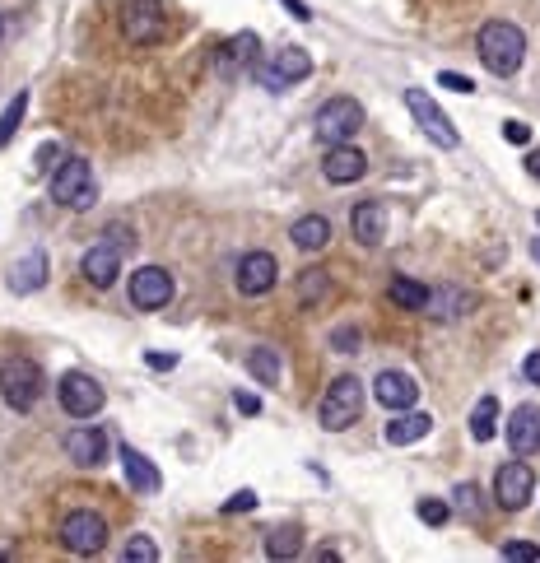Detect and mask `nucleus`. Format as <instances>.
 <instances>
[{
    "mask_svg": "<svg viewBox=\"0 0 540 563\" xmlns=\"http://www.w3.org/2000/svg\"><path fill=\"white\" fill-rule=\"evenodd\" d=\"M47 270H52L47 252H42V247H33V252H28L24 261L10 270V294H38L42 284H47Z\"/></svg>",
    "mask_w": 540,
    "mask_h": 563,
    "instance_id": "18",
    "label": "nucleus"
},
{
    "mask_svg": "<svg viewBox=\"0 0 540 563\" xmlns=\"http://www.w3.org/2000/svg\"><path fill=\"white\" fill-rule=\"evenodd\" d=\"M522 373H527L531 382L540 387V349H531V354H527V363H522Z\"/></svg>",
    "mask_w": 540,
    "mask_h": 563,
    "instance_id": "41",
    "label": "nucleus"
},
{
    "mask_svg": "<svg viewBox=\"0 0 540 563\" xmlns=\"http://www.w3.org/2000/svg\"><path fill=\"white\" fill-rule=\"evenodd\" d=\"M536 224H540V215H536Z\"/></svg>",
    "mask_w": 540,
    "mask_h": 563,
    "instance_id": "46",
    "label": "nucleus"
},
{
    "mask_svg": "<svg viewBox=\"0 0 540 563\" xmlns=\"http://www.w3.org/2000/svg\"><path fill=\"white\" fill-rule=\"evenodd\" d=\"M503 433H508L513 456H536L540 452V405H517Z\"/></svg>",
    "mask_w": 540,
    "mask_h": 563,
    "instance_id": "16",
    "label": "nucleus"
},
{
    "mask_svg": "<svg viewBox=\"0 0 540 563\" xmlns=\"http://www.w3.org/2000/svg\"><path fill=\"white\" fill-rule=\"evenodd\" d=\"M359 131H364V108H359L354 98H331V103H322L317 117H312V135H317L326 149L350 145Z\"/></svg>",
    "mask_w": 540,
    "mask_h": 563,
    "instance_id": "6",
    "label": "nucleus"
},
{
    "mask_svg": "<svg viewBox=\"0 0 540 563\" xmlns=\"http://www.w3.org/2000/svg\"><path fill=\"white\" fill-rule=\"evenodd\" d=\"M429 429H433V415H424V410H419V415H410V410H405V415H396L392 424H387V443H392V447H410V443H419Z\"/></svg>",
    "mask_w": 540,
    "mask_h": 563,
    "instance_id": "24",
    "label": "nucleus"
},
{
    "mask_svg": "<svg viewBox=\"0 0 540 563\" xmlns=\"http://www.w3.org/2000/svg\"><path fill=\"white\" fill-rule=\"evenodd\" d=\"M527 173L540 177V149H531V154H527Z\"/></svg>",
    "mask_w": 540,
    "mask_h": 563,
    "instance_id": "44",
    "label": "nucleus"
},
{
    "mask_svg": "<svg viewBox=\"0 0 540 563\" xmlns=\"http://www.w3.org/2000/svg\"><path fill=\"white\" fill-rule=\"evenodd\" d=\"M122 470H126V480H131L135 494H159L163 489L159 466H149V456L135 452V447H126V443H122Z\"/></svg>",
    "mask_w": 540,
    "mask_h": 563,
    "instance_id": "19",
    "label": "nucleus"
},
{
    "mask_svg": "<svg viewBox=\"0 0 540 563\" xmlns=\"http://www.w3.org/2000/svg\"><path fill=\"white\" fill-rule=\"evenodd\" d=\"M56 391H61V410H66L70 419L98 415V410H103V401H108V396H103V387H98L89 373H66Z\"/></svg>",
    "mask_w": 540,
    "mask_h": 563,
    "instance_id": "11",
    "label": "nucleus"
},
{
    "mask_svg": "<svg viewBox=\"0 0 540 563\" xmlns=\"http://www.w3.org/2000/svg\"><path fill=\"white\" fill-rule=\"evenodd\" d=\"M247 368H252V377H257L261 387H275V382H280V354L270 345L252 349V354H247Z\"/></svg>",
    "mask_w": 540,
    "mask_h": 563,
    "instance_id": "28",
    "label": "nucleus"
},
{
    "mask_svg": "<svg viewBox=\"0 0 540 563\" xmlns=\"http://www.w3.org/2000/svg\"><path fill=\"white\" fill-rule=\"evenodd\" d=\"M503 559H513V563H536L540 550L531 545V540H508V545H503Z\"/></svg>",
    "mask_w": 540,
    "mask_h": 563,
    "instance_id": "33",
    "label": "nucleus"
},
{
    "mask_svg": "<svg viewBox=\"0 0 540 563\" xmlns=\"http://www.w3.org/2000/svg\"><path fill=\"white\" fill-rule=\"evenodd\" d=\"M503 135H508V145H531V126H527V121H508V126H503Z\"/></svg>",
    "mask_w": 540,
    "mask_h": 563,
    "instance_id": "38",
    "label": "nucleus"
},
{
    "mask_svg": "<svg viewBox=\"0 0 540 563\" xmlns=\"http://www.w3.org/2000/svg\"><path fill=\"white\" fill-rule=\"evenodd\" d=\"M257 47H261L257 33H238V38H229L224 47H219V75L233 80L238 70H247L252 66V56H257Z\"/></svg>",
    "mask_w": 540,
    "mask_h": 563,
    "instance_id": "20",
    "label": "nucleus"
},
{
    "mask_svg": "<svg viewBox=\"0 0 540 563\" xmlns=\"http://www.w3.org/2000/svg\"><path fill=\"white\" fill-rule=\"evenodd\" d=\"M312 75V56L303 47H280V52H270V61L257 66V84L270 89V94H284L289 84L308 80Z\"/></svg>",
    "mask_w": 540,
    "mask_h": 563,
    "instance_id": "7",
    "label": "nucleus"
},
{
    "mask_svg": "<svg viewBox=\"0 0 540 563\" xmlns=\"http://www.w3.org/2000/svg\"><path fill=\"white\" fill-rule=\"evenodd\" d=\"M238 410H243V415H257L261 401H257V396H238Z\"/></svg>",
    "mask_w": 540,
    "mask_h": 563,
    "instance_id": "43",
    "label": "nucleus"
},
{
    "mask_svg": "<svg viewBox=\"0 0 540 563\" xmlns=\"http://www.w3.org/2000/svg\"><path fill=\"white\" fill-rule=\"evenodd\" d=\"M56 159H61V149H56V145H42V149H38V163H42V173H47V168H56Z\"/></svg>",
    "mask_w": 540,
    "mask_h": 563,
    "instance_id": "42",
    "label": "nucleus"
},
{
    "mask_svg": "<svg viewBox=\"0 0 540 563\" xmlns=\"http://www.w3.org/2000/svg\"><path fill=\"white\" fill-rule=\"evenodd\" d=\"M131 252V242H98V247H89L80 261L84 280L94 284V289H108L117 275H122V256Z\"/></svg>",
    "mask_w": 540,
    "mask_h": 563,
    "instance_id": "13",
    "label": "nucleus"
},
{
    "mask_svg": "<svg viewBox=\"0 0 540 563\" xmlns=\"http://www.w3.org/2000/svg\"><path fill=\"white\" fill-rule=\"evenodd\" d=\"M531 261L540 266V238H531Z\"/></svg>",
    "mask_w": 540,
    "mask_h": 563,
    "instance_id": "45",
    "label": "nucleus"
},
{
    "mask_svg": "<svg viewBox=\"0 0 540 563\" xmlns=\"http://www.w3.org/2000/svg\"><path fill=\"white\" fill-rule=\"evenodd\" d=\"M438 84H443V89H452V94H475V84L466 80V75H457V70H443V75H438Z\"/></svg>",
    "mask_w": 540,
    "mask_h": 563,
    "instance_id": "36",
    "label": "nucleus"
},
{
    "mask_svg": "<svg viewBox=\"0 0 540 563\" xmlns=\"http://www.w3.org/2000/svg\"><path fill=\"white\" fill-rule=\"evenodd\" d=\"M494 498H499L503 512H522L536 498V470L527 466V456H517V461H503L494 470Z\"/></svg>",
    "mask_w": 540,
    "mask_h": 563,
    "instance_id": "8",
    "label": "nucleus"
},
{
    "mask_svg": "<svg viewBox=\"0 0 540 563\" xmlns=\"http://www.w3.org/2000/svg\"><path fill=\"white\" fill-rule=\"evenodd\" d=\"M298 294H303V303H322V298L331 294V275H326V270H303Z\"/></svg>",
    "mask_w": 540,
    "mask_h": 563,
    "instance_id": "29",
    "label": "nucleus"
},
{
    "mask_svg": "<svg viewBox=\"0 0 540 563\" xmlns=\"http://www.w3.org/2000/svg\"><path fill=\"white\" fill-rule=\"evenodd\" d=\"M289 242H294L298 252H322L326 242H331V219L326 215H303L294 228H289Z\"/></svg>",
    "mask_w": 540,
    "mask_h": 563,
    "instance_id": "23",
    "label": "nucleus"
},
{
    "mask_svg": "<svg viewBox=\"0 0 540 563\" xmlns=\"http://www.w3.org/2000/svg\"><path fill=\"white\" fill-rule=\"evenodd\" d=\"M457 508L466 517H480V489L475 484H457Z\"/></svg>",
    "mask_w": 540,
    "mask_h": 563,
    "instance_id": "34",
    "label": "nucleus"
},
{
    "mask_svg": "<svg viewBox=\"0 0 540 563\" xmlns=\"http://www.w3.org/2000/svg\"><path fill=\"white\" fill-rule=\"evenodd\" d=\"M387 298H392L396 308H405V312H424V308H429V289H424V284H415V280H392V284H387Z\"/></svg>",
    "mask_w": 540,
    "mask_h": 563,
    "instance_id": "27",
    "label": "nucleus"
},
{
    "mask_svg": "<svg viewBox=\"0 0 540 563\" xmlns=\"http://www.w3.org/2000/svg\"><path fill=\"white\" fill-rule=\"evenodd\" d=\"M131 303L140 312H159L173 303V275L163 266H140L131 275Z\"/></svg>",
    "mask_w": 540,
    "mask_h": 563,
    "instance_id": "12",
    "label": "nucleus"
},
{
    "mask_svg": "<svg viewBox=\"0 0 540 563\" xmlns=\"http://www.w3.org/2000/svg\"><path fill=\"white\" fill-rule=\"evenodd\" d=\"M112 14H117L122 42H131V47H154V42H163L168 19H163L159 0H122V5H112Z\"/></svg>",
    "mask_w": 540,
    "mask_h": 563,
    "instance_id": "2",
    "label": "nucleus"
},
{
    "mask_svg": "<svg viewBox=\"0 0 540 563\" xmlns=\"http://www.w3.org/2000/svg\"><path fill=\"white\" fill-rule=\"evenodd\" d=\"M475 52H480L489 75L508 80V75H517L522 61H527V33L517 24H508V19H489V24L480 28V38H475Z\"/></svg>",
    "mask_w": 540,
    "mask_h": 563,
    "instance_id": "1",
    "label": "nucleus"
},
{
    "mask_svg": "<svg viewBox=\"0 0 540 563\" xmlns=\"http://www.w3.org/2000/svg\"><path fill=\"white\" fill-rule=\"evenodd\" d=\"M280 5H284V10H289V14H294L298 24H308V19H312V10H308V5H303V0H280Z\"/></svg>",
    "mask_w": 540,
    "mask_h": 563,
    "instance_id": "40",
    "label": "nucleus"
},
{
    "mask_svg": "<svg viewBox=\"0 0 540 563\" xmlns=\"http://www.w3.org/2000/svg\"><path fill=\"white\" fill-rule=\"evenodd\" d=\"M364 173H368V159L354 145H331V149H326V159H322V177H326V182L345 187V182H359Z\"/></svg>",
    "mask_w": 540,
    "mask_h": 563,
    "instance_id": "17",
    "label": "nucleus"
},
{
    "mask_svg": "<svg viewBox=\"0 0 540 563\" xmlns=\"http://www.w3.org/2000/svg\"><path fill=\"white\" fill-rule=\"evenodd\" d=\"M373 396H378L382 410H410L419 401V387H415V377L401 373V368H382L373 377Z\"/></svg>",
    "mask_w": 540,
    "mask_h": 563,
    "instance_id": "15",
    "label": "nucleus"
},
{
    "mask_svg": "<svg viewBox=\"0 0 540 563\" xmlns=\"http://www.w3.org/2000/svg\"><path fill=\"white\" fill-rule=\"evenodd\" d=\"M103 452H108V438H103V429H75V433H66V456L75 461V466H98V461H103Z\"/></svg>",
    "mask_w": 540,
    "mask_h": 563,
    "instance_id": "21",
    "label": "nucleus"
},
{
    "mask_svg": "<svg viewBox=\"0 0 540 563\" xmlns=\"http://www.w3.org/2000/svg\"><path fill=\"white\" fill-rule=\"evenodd\" d=\"M122 559H131V563H154V559H159V545H154L149 536H135L131 545L122 550Z\"/></svg>",
    "mask_w": 540,
    "mask_h": 563,
    "instance_id": "32",
    "label": "nucleus"
},
{
    "mask_svg": "<svg viewBox=\"0 0 540 563\" xmlns=\"http://www.w3.org/2000/svg\"><path fill=\"white\" fill-rule=\"evenodd\" d=\"M331 345H336L340 354H354V349H359V326H336V331H331Z\"/></svg>",
    "mask_w": 540,
    "mask_h": 563,
    "instance_id": "35",
    "label": "nucleus"
},
{
    "mask_svg": "<svg viewBox=\"0 0 540 563\" xmlns=\"http://www.w3.org/2000/svg\"><path fill=\"white\" fill-rule=\"evenodd\" d=\"M359 415H364V382H359L354 373L336 377V382L326 387V396H322V410H317L322 429L340 433V429H350Z\"/></svg>",
    "mask_w": 540,
    "mask_h": 563,
    "instance_id": "5",
    "label": "nucleus"
},
{
    "mask_svg": "<svg viewBox=\"0 0 540 563\" xmlns=\"http://www.w3.org/2000/svg\"><path fill=\"white\" fill-rule=\"evenodd\" d=\"M419 517L429 526H447L452 522V508H447L443 498H419Z\"/></svg>",
    "mask_w": 540,
    "mask_h": 563,
    "instance_id": "31",
    "label": "nucleus"
},
{
    "mask_svg": "<svg viewBox=\"0 0 540 563\" xmlns=\"http://www.w3.org/2000/svg\"><path fill=\"white\" fill-rule=\"evenodd\" d=\"M0 396H5V405L10 410H33L42 396V368L28 354H10V359L0 363Z\"/></svg>",
    "mask_w": 540,
    "mask_h": 563,
    "instance_id": "4",
    "label": "nucleus"
},
{
    "mask_svg": "<svg viewBox=\"0 0 540 563\" xmlns=\"http://www.w3.org/2000/svg\"><path fill=\"white\" fill-rule=\"evenodd\" d=\"M350 228H354V238L364 242V247H378L382 233H387V215H382V205L378 201H359L354 205V215H350Z\"/></svg>",
    "mask_w": 540,
    "mask_h": 563,
    "instance_id": "22",
    "label": "nucleus"
},
{
    "mask_svg": "<svg viewBox=\"0 0 540 563\" xmlns=\"http://www.w3.org/2000/svg\"><path fill=\"white\" fill-rule=\"evenodd\" d=\"M303 554V531L294 522L266 531V559H298Z\"/></svg>",
    "mask_w": 540,
    "mask_h": 563,
    "instance_id": "25",
    "label": "nucleus"
},
{
    "mask_svg": "<svg viewBox=\"0 0 540 563\" xmlns=\"http://www.w3.org/2000/svg\"><path fill=\"white\" fill-rule=\"evenodd\" d=\"M149 368H159V373H168V368H177V354H145Z\"/></svg>",
    "mask_w": 540,
    "mask_h": 563,
    "instance_id": "39",
    "label": "nucleus"
},
{
    "mask_svg": "<svg viewBox=\"0 0 540 563\" xmlns=\"http://www.w3.org/2000/svg\"><path fill=\"white\" fill-rule=\"evenodd\" d=\"M252 508H257V494H252V489H238V494L224 503V512H229V517H233V512H252Z\"/></svg>",
    "mask_w": 540,
    "mask_h": 563,
    "instance_id": "37",
    "label": "nucleus"
},
{
    "mask_svg": "<svg viewBox=\"0 0 540 563\" xmlns=\"http://www.w3.org/2000/svg\"><path fill=\"white\" fill-rule=\"evenodd\" d=\"M499 429V396H480L471 410V438L475 443H489Z\"/></svg>",
    "mask_w": 540,
    "mask_h": 563,
    "instance_id": "26",
    "label": "nucleus"
},
{
    "mask_svg": "<svg viewBox=\"0 0 540 563\" xmlns=\"http://www.w3.org/2000/svg\"><path fill=\"white\" fill-rule=\"evenodd\" d=\"M405 108H410V117L419 121V131L429 135L438 149H457V126L443 117V108L424 89H405Z\"/></svg>",
    "mask_w": 540,
    "mask_h": 563,
    "instance_id": "9",
    "label": "nucleus"
},
{
    "mask_svg": "<svg viewBox=\"0 0 540 563\" xmlns=\"http://www.w3.org/2000/svg\"><path fill=\"white\" fill-rule=\"evenodd\" d=\"M52 201L66 205V210H89L98 201V182H94V168L80 159V154H70L52 168Z\"/></svg>",
    "mask_w": 540,
    "mask_h": 563,
    "instance_id": "3",
    "label": "nucleus"
},
{
    "mask_svg": "<svg viewBox=\"0 0 540 563\" xmlns=\"http://www.w3.org/2000/svg\"><path fill=\"white\" fill-rule=\"evenodd\" d=\"M61 545H66L70 554H98L108 545V522L89 508L70 512L66 522H61Z\"/></svg>",
    "mask_w": 540,
    "mask_h": 563,
    "instance_id": "10",
    "label": "nucleus"
},
{
    "mask_svg": "<svg viewBox=\"0 0 540 563\" xmlns=\"http://www.w3.org/2000/svg\"><path fill=\"white\" fill-rule=\"evenodd\" d=\"M24 108H28V94H14V103L0 112V149L10 145V135L19 131V121H24Z\"/></svg>",
    "mask_w": 540,
    "mask_h": 563,
    "instance_id": "30",
    "label": "nucleus"
},
{
    "mask_svg": "<svg viewBox=\"0 0 540 563\" xmlns=\"http://www.w3.org/2000/svg\"><path fill=\"white\" fill-rule=\"evenodd\" d=\"M275 280H280V261H275L270 252H247L243 261H238V294L243 298L270 294Z\"/></svg>",
    "mask_w": 540,
    "mask_h": 563,
    "instance_id": "14",
    "label": "nucleus"
}]
</instances>
